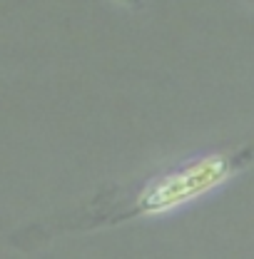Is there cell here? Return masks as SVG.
Segmentation results:
<instances>
[{
  "label": "cell",
  "instance_id": "cell-1",
  "mask_svg": "<svg viewBox=\"0 0 254 259\" xmlns=\"http://www.w3.org/2000/svg\"><path fill=\"white\" fill-rule=\"evenodd\" d=\"M252 155L254 152H239L234 157H209V160L192 164V167L175 169V172L155 180L152 185H147L145 190H140V194L132 202H127V207L112 222H122L127 217H135V214H142V212H152V209L177 204V202L187 199L192 194L212 187L215 182L227 177L232 169H237L239 164L249 162Z\"/></svg>",
  "mask_w": 254,
  "mask_h": 259
}]
</instances>
